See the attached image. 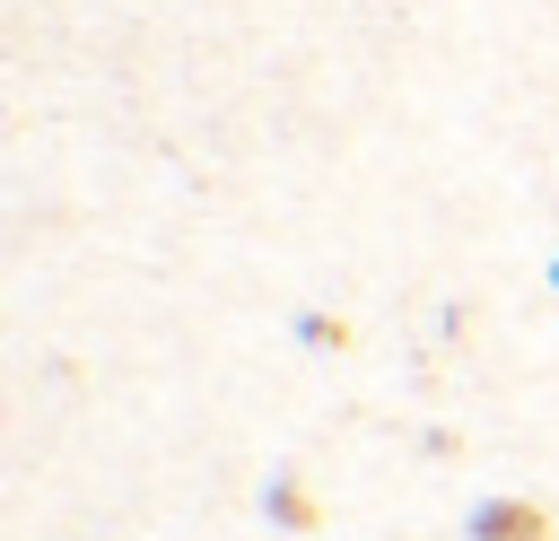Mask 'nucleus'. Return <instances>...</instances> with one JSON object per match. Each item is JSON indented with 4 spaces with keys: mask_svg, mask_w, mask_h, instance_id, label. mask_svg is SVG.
<instances>
[{
    "mask_svg": "<svg viewBox=\"0 0 559 541\" xmlns=\"http://www.w3.org/2000/svg\"><path fill=\"white\" fill-rule=\"evenodd\" d=\"M550 288H559V262H550Z\"/></svg>",
    "mask_w": 559,
    "mask_h": 541,
    "instance_id": "4",
    "label": "nucleus"
},
{
    "mask_svg": "<svg viewBox=\"0 0 559 541\" xmlns=\"http://www.w3.org/2000/svg\"><path fill=\"white\" fill-rule=\"evenodd\" d=\"M472 541H550V515L533 497H489L472 515Z\"/></svg>",
    "mask_w": 559,
    "mask_h": 541,
    "instance_id": "1",
    "label": "nucleus"
},
{
    "mask_svg": "<svg viewBox=\"0 0 559 541\" xmlns=\"http://www.w3.org/2000/svg\"><path fill=\"white\" fill-rule=\"evenodd\" d=\"M271 515H288V524H297V532H306V524H314V506H306V489H297V480H280V489H271Z\"/></svg>",
    "mask_w": 559,
    "mask_h": 541,
    "instance_id": "2",
    "label": "nucleus"
},
{
    "mask_svg": "<svg viewBox=\"0 0 559 541\" xmlns=\"http://www.w3.org/2000/svg\"><path fill=\"white\" fill-rule=\"evenodd\" d=\"M297 332H306V340H314V349H341V340H349V332H341V323H332V314H306V323H297Z\"/></svg>",
    "mask_w": 559,
    "mask_h": 541,
    "instance_id": "3",
    "label": "nucleus"
}]
</instances>
